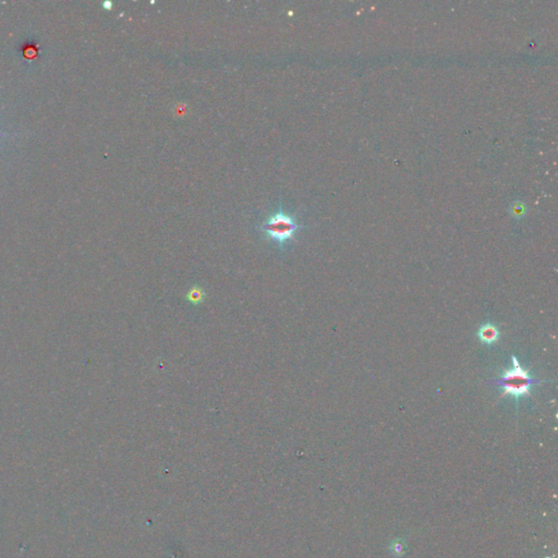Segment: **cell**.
<instances>
[{
  "mask_svg": "<svg viewBox=\"0 0 558 558\" xmlns=\"http://www.w3.org/2000/svg\"><path fill=\"white\" fill-rule=\"evenodd\" d=\"M302 226L297 221L293 215L282 210V205H279V210L276 213L270 215L260 226V231L263 237L276 243L280 249L291 242L295 234L301 229Z\"/></svg>",
  "mask_w": 558,
  "mask_h": 558,
  "instance_id": "1",
  "label": "cell"
},
{
  "mask_svg": "<svg viewBox=\"0 0 558 558\" xmlns=\"http://www.w3.org/2000/svg\"><path fill=\"white\" fill-rule=\"evenodd\" d=\"M496 385L502 389V396H512L514 398H520L523 396L531 395V387L541 383L540 380L533 379L527 369L521 367L518 360L513 355V366L502 374L497 380Z\"/></svg>",
  "mask_w": 558,
  "mask_h": 558,
  "instance_id": "2",
  "label": "cell"
},
{
  "mask_svg": "<svg viewBox=\"0 0 558 558\" xmlns=\"http://www.w3.org/2000/svg\"><path fill=\"white\" fill-rule=\"evenodd\" d=\"M500 332L496 326L492 324H486L480 328L479 331V338L481 339L484 344H493L497 339H499Z\"/></svg>",
  "mask_w": 558,
  "mask_h": 558,
  "instance_id": "3",
  "label": "cell"
},
{
  "mask_svg": "<svg viewBox=\"0 0 558 558\" xmlns=\"http://www.w3.org/2000/svg\"><path fill=\"white\" fill-rule=\"evenodd\" d=\"M204 295H205V292H204L203 289H202L199 286H194L190 289L189 291H188L187 299H188V301L190 302V303H192L194 305H198V304H200V303H202V302H203Z\"/></svg>",
  "mask_w": 558,
  "mask_h": 558,
  "instance_id": "4",
  "label": "cell"
},
{
  "mask_svg": "<svg viewBox=\"0 0 558 558\" xmlns=\"http://www.w3.org/2000/svg\"><path fill=\"white\" fill-rule=\"evenodd\" d=\"M391 550L392 554L395 557H402L407 552V545L403 540H394L391 544Z\"/></svg>",
  "mask_w": 558,
  "mask_h": 558,
  "instance_id": "5",
  "label": "cell"
},
{
  "mask_svg": "<svg viewBox=\"0 0 558 558\" xmlns=\"http://www.w3.org/2000/svg\"><path fill=\"white\" fill-rule=\"evenodd\" d=\"M23 55L26 59H33L34 57H36L37 52H38V45H28V46H24L23 48Z\"/></svg>",
  "mask_w": 558,
  "mask_h": 558,
  "instance_id": "6",
  "label": "cell"
},
{
  "mask_svg": "<svg viewBox=\"0 0 558 558\" xmlns=\"http://www.w3.org/2000/svg\"><path fill=\"white\" fill-rule=\"evenodd\" d=\"M0 136H6V134H3V133H0Z\"/></svg>",
  "mask_w": 558,
  "mask_h": 558,
  "instance_id": "7",
  "label": "cell"
}]
</instances>
